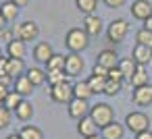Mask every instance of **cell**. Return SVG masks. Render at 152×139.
<instances>
[{"label":"cell","mask_w":152,"mask_h":139,"mask_svg":"<svg viewBox=\"0 0 152 139\" xmlns=\"http://www.w3.org/2000/svg\"><path fill=\"white\" fill-rule=\"evenodd\" d=\"M65 44L69 48V52H75V54H81L88 46H90V35L86 33V29L81 27H75V29H69L67 35H65Z\"/></svg>","instance_id":"obj_1"},{"label":"cell","mask_w":152,"mask_h":139,"mask_svg":"<svg viewBox=\"0 0 152 139\" xmlns=\"http://www.w3.org/2000/svg\"><path fill=\"white\" fill-rule=\"evenodd\" d=\"M90 118L98 125V129H104L106 125H110V122L115 120V112H113L110 104L98 102V104H94V106L90 108Z\"/></svg>","instance_id":"obj_2"},{"label":"cell","mask_w":152,"mask_h":139,"mask_svg":"<svg viewBox=\"0 0 152 139\" xmlns=\"http://www.w3.org/2000/svg\"><path fill=\"white\" fill-rule=\"evenodd\" d=\"M125 129L127 131H131L133 135H137V133H144V131H150V118H148V114H144V112H129L127 116H125Z\"/></svg>","instance_id":"obj_3"},{"label":"cell","mask_w":152,"mask_h":139,"mask_svg":"<svg viewBox=\"0 0 152 139\" xmlns=\"http://www.w3.org/2000/svg\"><path fill=\"white\" fill-rule=\"evenodd\" d=\"M127 31H129V25L125 19H113L110 25L106 27V38L110 44H121L127 38Z\"/></svg>","instance_id":"obj_4"},{"label":"cell","mask_w":152,"mask_h":139,"mask_svg":"<svg viewBox=\"0 0 152 139\" xmlns=\"http://www.w3.org/2000/svg\"><path fill=\"white\" fill-rule=\"evenodd\" d=\"M13 35H15V40H21V42H34L40 35V27L36 21H23L21 25H17L13 29Z\"/></svg>","instance_id":"obj_5"},{"label":"cell","mask_w":152,"mask_h":139,"mask_svg":"<svg viewBox=\"0 0 152 139\" xmlns=\"http://www.w3.org/2000/svg\"><path fill=\"white\" fill-rule=\"evenodd\" d=\"M50 98H52V102H56V104H69V102L73 100V85H71L69 81L50 85Z\"/></svg>","instance_id":"obj_6"},{"label":"cell","mask_w":152,"mask_h":139,"mask_svg":"<svg viewBox=\"0 0 152 139\" xmlns=\"http://www.w3.org/2000/svg\"><path fill=\"white\" fill-rule=\"evenodd\" d=\"M83 67H86V60L81 58V54L71 52V54L65 56V73H67V77H77V75H81Z\"/></svg>","instance_id":"obj_7"},{"label":"cell","mask_w":152,"mask_h":139,"mask_svg":"<svg viewBox=\"0 0 152 139\" xmlns=\"http://www.w3.org/2000/svg\"><path fill=\"white\" fill-rule=\"evenodd\" d=\"M90 104H88V100H81V98H73L69 104H67V110H69V116L71 118H75V120H81L83 116H88L90 114Z\"/></svg>","instance_id":"obj_8"},{"label":"cell","mask_w":152,"mask_h":139,"mask_svg":"<svg viewBox=\"0 0 152 139\" xmlns=\"http://www.w3.org/2000/svg\"><path fill=\"white\" fill-rule=\"evenodd\" d=\"M131 102L135 106H150L152 104V83L148 85H142V87H133L131 91Z\"/></svg>","instance_id":"obj_9"},{"label":"cell","mask_w":152,"mask_h":139,"mask_svg":"<svg viewBox=\"0 0 152 139\" xmlns=\"http://www.w3.org/2000/svg\"><path fill=\"white\" fill-rule=\"evenodd\" d=\"M131 15L137 21H146L148 17H152V2H150V0H133Z\"/></svg>","instance_id":"obj_10"},{"label":"cell","mask_w":152,"mask_h":139,"mask_svg":"<svg viewBox=\"0 0 152 139\" xmlns=\"http://www.w3.org/2000/svg\"><path fill=\"white\" fill-rule=\"evenodd\" d=\"M96 64H100V67H104V69H115L117 64H119V54L115 52V50H110V48H106V50H102V52H98V56H96Z\"/></svg>","instance_id":"obj_11"},{"label":"cell","mask_w":152,"mask_h":139,"mask_svg":"<svg viewBox=\"0 0 152 139\" xmlns=\"http://www.w3.org/2000/svg\"><path fill=\"white\" fill-rule=\"evenodd\" d=\"M100 137L102 139H125V125L113 120L110 125H106L104 129H100Z\"/></svg>","instance_id":"obj_12"},{"label":"cell","mask_w":152,"mask_h":139,"mask_svg":"<svg viewBox=\"0 0 152 139\" xmlns=\"http://www.w3.org/2000/svg\"><path fill=\"white\" fill-rule=\"evenodd\" d=\"M52 56H54V50H52V46H50L48 42H38V44L34 46V58H36V62L46 64Z\"/></svg>","instance_id":"obj_13"},{"label":"cell","mask_w":152,"mask_h":139,"mask_svg":"<svg viewBox=\"0 0 152 139\" xmlns=\"http://www.w3.org/2000/svg\"><path fill=\"white\" fill-rule=\"evenodd\" d=\"M131 58L135 60L137 67H146V64L152 60V48L142 46V44H135V48H133V52H131Z\"/></svg>","instance_id":"obj_14"},{"label":"cell","mask_w":152,"mask_h":139,"mask_svg":"<svg viewBox=\"0 0 152 139\" xmlns=\"http://www.w3.org/2000/svg\"><path fill=\"white\" fill-rule=\"evenodd\" d=\"M34 83L27 79V75H21V77H17L15 81H13V91H17L21 98H27V96H31L34 93Z\"/></svg>","instance_id":"obj_15"},{"label":"cell","mask_w":152,"mask_h":139,"mask_svg":"<svg viewBox=\"0 0 152 139\" xmlns=\"http://www.w3.org/2000/svg\"><path fill=\"white\" fill-rule=\"evenodd\" d=\"M77 133L86 139V137H94V135H98V125L90 118V114L88 116H83L81 120H77Z\"/></svg>","instance_id":"obj_16"},{"label":"cell","mask_w":152,"mask_h":139,"mask_svg":"<svg viewBox=\"0 0 152 139\" xmlns=\"http://www.w3.org/2000/svg\"><path fill=\"white\" fill-rule=\"evenodd\" d=\"M83 29L86 33L92 38V35H100L102 33V19L98 15H86L83 19Z\"/></svg>","instance_id":"obj_17"},{"label":"cell","mask_w":152,"mask_h":139,"mask_svg":"<svg viewBox=\"0 0 152 139\" xmlns=\"http://www.w3.org/2000/svg\"><path fill=\"white\" fill-rule=\"evenodd\" d=\"M25 54H27V46H25V42H21V40H13V42H9L7 44V56L9 58H25Z\"/></svg>","instance_id":"obj_18"},{"label":"cell","mask_w":152,"mask_h":139,"mask_svg":"<svg viewBox=\"0 0 152 139\" xmlns=\"http://www.w3.org/2000/svg\"><path fill=\"white\" fill-rule=\"evenodd\" d=\"M25 62L21 60V58H9V64H7V75L15 81L17 77H21V75H25Z\"/></svg>","instance_id":"obj_19"},{"label":"cell","mask_w":152,"mask_h":139,"mask_svg":"<svg viewBox=\"0 0 152 139\" xmlns=\"http://www.w3.org/2000/svg\"><path fill=\"white\" fill-rule=\"evenodd\" d=\"M15 116H17L21 122L31 120V116H34V106H31V102H29V100H23V102L15 108Z\"/></svg>","instance_id":"obj_20"},{"label":"cell","mask_w":152,"mask_h":139,"mask_svg":"<svg viewBox=\"0 0 152 139\" xmlns=\"http://www.w3.org/2000/svg\"><path fill=\"white\" fill-rule=\"evenodd\" d=\"M117 69L123 73V77L129 81L131 77H133V73H135V69H137V64H135V60L129 56V58H119V64H117Z\"/></svg>","instance_id":"obj_21"},{"label":"cell","mask_w":152,"mask_h":139,"mask_svg":"<svg viewBox=\"0 0 152 139\" xmlns=\"http://www.w3.org/2000/svg\"><path fill=\"white\" fill-rule=\"evenodd\" d=\"M25 75H27V79H29L36 87L46 83V69H40V67H29V69L25 71Z\"/></svg>","instance_id":"obj_22"},{"label":"cell","mask_w":152,"mask_h":139,"mask_svg":"<svg viewBox=\"0 0 152 139\" xmlns=\"http://www.w3.org/2000/svg\"><path fill=\"white\" fill-rule=\"evenodd\" d=\"M0 13H2V17L7 19V23H11V21H15L17 15H19V7H17L15 2H11V0H7V2L0 4Z\"/></svg>","instance_id":"obj_23"},{"label":"cell","mask_w":152,"mask_h":139,"mask_svg":"<svg viewBox=\"0 0 152 139\" xmlns=\"http://www.w3.org/2000/svg\"><path fill=\"white\" fill-rule=\"evenodd\" d=\"M90 96H94V93H92V87H90L88 81H77V83H73V98L90 100Z\"/></svg>","instance_id":"obj_24"},{"label":"cell","mask_w":152,"mask_h":139,"mask_svg":"<svg viewBox=\"0 0 152 139\" xmlns=\"http://www.w3.org/2000/svg\"><path fill=\"white\" fill-rule=\"evenodd\" d=\"M19 137H21V139H44V133H42V129L36 127V125H25V127H21Z\"/></svg>","instance_id":"obj_25"},{"label":"cell","mask_w":152,"mask_h":139,"mask_svg":"<svg viewBox=\"0 0 152 139\" xmlns=\"http://www.w3.org/2000/svg\"><path fill=\"white\" fill-rule=\"evenodd\" d=\"M129 83H131L133 87L148 85V83H150V81H148V71H146L144 67H137V69H135V73H133V77L129 79Z\"/></svg>","instance_id":"obj_26"},{"label":"cell","mask_w":152,"mask_h":139,"mask_svg":"<svg viewBox=\"0 0 152 139\" xmlns=\"http://www.w3.org/2000/svg\"><path fill=\"white\" fill-rule=\"evenodd\" d=\"M75 7L83 15H94L96 7H98V0H75Z\"/></svg>","instance_id":"obj_27"},{"label":"cell","mask_w":152,"mask_h":139,"mask_svg":"<svg viewBox=\"0 0 152 139\" xmlns=\"http://www.w3.org/2000/svg\"><path fill=\"white\" fill-rule=\"evenodd\" d=\"M92 93H104V85H106V77H98V75H90L88 79Z\"/></svg>","instance_id":"obj_28"},{"label":"cell","mask_w":152,"mask_h":139,"mask_svg":"<svg viewBox=\"0 0 152 139\" xmlns=\"http://www.w3.org/2000/svg\"><path fill=\"white\" fill-rule=\"evenodd\" d=\"M46 71H65V54H54L46 62Z\"/></svg>","instance_id":"obj_29"},{"label":"cell","mask_w":152,"mask_h":139,"mask_svg":"<svg viewBox=\"0 0 152 139\" xmlns=\"http://www.w3.org/2000/svg\"><path fill=\"white\" fill-rule=\"evenodd\" d=\"M23 100H25V98H21V96H19V93H17V91H13V89H11V91H9V96H7V100H4V104H2V106H4V108H9V110H11V112H15V108H17V106H19V104H21V102H23Z\"/></svg>","instance_id":"obj_30"},{"label":"cell","mask_w":152,"mask_h":139,"mask_svg":"<svg viewBox=\"0 0 152 139\" xmlns=\"http://www.w3.org/2000/svg\"><path fill=\"white\" fill-rule=\"evenodd\" d=\"M46 81L50 85L63 83V81H67V73L65 71H46Z\"/></svg>","instance_id":"obj_31"},{"label":"cell","mask_w":152,"mask_h":139,"mask_svg":"<svg viewBox=\"0 0 152 139\" xmlns=\"http://www.w3.org/2000/svg\"><path fill=\"white\" fill-rule=\"evenodd\" d=\"M135 42H137V44H142V46L152 48V31H148L146 27H142V29L135 33Z\"/></svg>","instance_id":"obj_32"},{"label":"cell","mask_w":152,"mask_h":139,"mask_svg":"<svg viewBox=\"0 0 152 139\" xmlns=\"http://www.w3.org/2000/svg\"><path fill=\"white\" fill-rule=\"evenodd\" d=\"M121 87H123V83L113 81V79H106V85H104V96L113 98V96H117V93L121 91Z\"/></svg>","instance_id":"obj_33"},{"label":"cell","mask_w":152,"mask_h":139,"mask_svg":"<svg viewBox=\"0 0 152 139\" xmlns=\"http://www.w3.org/2000/svg\"><path fill=\"white\" fill-rule=\"evenodd\" d=\"M11 118H13V112L4 106H0V129H7L11 125Z\"/></svg>","instance_id":"obj_34"},{"label":"cell","mask_w":152,"mask_h":139,"mask_svg":"<svg viewBox=\"0 0 152 139\" xmlns=\"http://www.w3.org/2000/svg\"><path fill=\"white\" fill-rule=\"evenodd\" d=\"M108 79H113V81H119V83H123V81H125V77H123V73H121V71H119L117 67L108 71Z\"/></svg>","instance_id":"obj_35"},{"label":"cell","mask_w":152,"mask_h":139,"mask_svg":"<svg viewBox=\"0 0 152 139\" xmlns=\"http://www.w3.org/2000/svg\"><path fill=\"white\" fill-rule=\"evenodd\" d=\"M15 40V35H13V31L11 29H0V44H9V42H13Z\"/></svg>","instance_id":"obj_36"},{"label":"cell","mask_w":152,"mask_h":139,"mask_svg":"<svg viewBox=\"0 0 152 139\" xmlns=\"http://www.w3.org/2000/svg\"><path fill=\"white\" fill-rule=\"evenodd\" d=\"M92 75H98V77H106V79H108V69H104V67H100V64H94Z\"/></svg>","instance_id":"obj_37"},{"label":"cell","mask_w":152,"mask_h":139,"mask_svg":"<svg viewBox=\"0 0 152 139\" xmlns=\"http://www.w3.org/2000/svg\"><path fill=\"white\" fill-rule=\"evenodd\" d=\"M104 4H106L108 9H121V7L125 4V0H104Z\"/></svg>","instance_id":"obj_38"},{"label":"cell","mask_w":152,"mask_h":139,"mask_svg":"<svg viewBox=\"0 0 152 139\" xmlns=\"http://www.w3.org/2000/svg\"><path fill=\"white\" fill-rule=\"evenodd\" d=\"M9 91H11V87H9V85H0V106L4 104V100H7V96H9Z\"/></svg>","instance_id":"obj_39"},{"label":"cell","mask_w":152,"mask_h":139,"mask_svg":"<svg viewBox=\"0 0 152 139\" xmlns=\"http://www.w3.org/2000/svg\"><path fill=\"white\" fill-rule=\"evenodd\" d=\"M7 64H9V56H0V75H7Z\"/></svg>","instance_id":"obj_40"},{"label":"cell","mask_w":152,"mask_h":139,"mask_svg":"<svg viewBox=\"0 0 152 139\" xmlns=\"http://www.w3.org/2000/svg\"><path fill=\"white\" fill-rule=\"evenodd\" d=\"M135 139H152V131H144V133H137Z\"/></svg>","instance_id":"obj_41"},{"label":"cell","mask_w":152,"mask_h":139,"mask_svg":"<svg viewBox=\"0 0 152 139\" xmlns=\"http://www.w3.org/2000/svg\"><path fill=\"white\" fill-rule=\"evenodd\" d=\"M11 2H15L19 9H23V7H27V2H29V0H11Z\"/></svg>","instance_id":"obj_42"},{"label":"cell","mask_w":152,"mask_h":139,"mask_svg":"<svg viewBox=\"0 0 152 139\" xmlns=\"http://www.w3.org/2000/svg\"><path fill=\"white\" fill-rule=\"evenodd\" d=\"M144 27H146L148 31H152V17H148V19L144 21Z\"/></svg>","instance_id":"obj_43"},{"label":"cell","mask_w":152,"mask_h":139,"mask_svg":"<svg viewBox=\"0 0 152 139\" xmlns=\"http://www.w3.org/2000/svg\"><path fill=\"white\" fill-rule=\"evenodd\" d=\"M7 25H9V23H7V19L2 17V13H0V29H7Z\"/></svg>","instance_id":"obj_44"},{"label":"cell","mask_w":152,"mask_h":139,"mask_svg":"<svg viewBox=\"0 0 152 139\" xmlns=\"http://www.w3.org/2000/svg\"><path fill=\"white\" fill-rule=\"evenodd\" d=\"M7 139H21V137H19V133H11Z\"/></svg>","instance_id":"obj_45"},{"label":"cell","mask_w":152,"mask_h":139,"mask_svg":"<svg viewBox=\"0 0 152 139\" xmlns=\"http://www.w3.org/2000/svg\"><path fill=\"white\" fill-rule=\"evenodd\" d=\"M86 139H102V137H98V135H94V137H86Z\"/></svg>","instance_id":"obj_46"},{"label":"cell","mask_w":152,"mask_h":139,"mask_svg":"<svg viewBox=\"0 0 152 139\" xmlns=\"http://www.w3.org/2000/svg\"><path fill=\"white\" fill-rule=\"evenodd\" d=\"M0 56H2V50H0Z\"/></svg>","instance_id":"obj_47"}]
</instances>
